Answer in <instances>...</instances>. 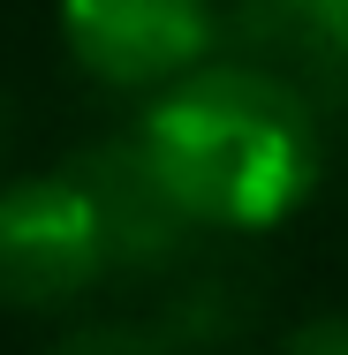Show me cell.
Here are the masks:
<instances>
[{"mask_svg":"<svg viewBox=\"0 0 348 355\" xmlns=\"http://www.w3.org/2000/svg\"><path fill=\"white\" fill-rule=\"evenodd\" d=\"M326 114L250 61H205L182 83L151 91V114L137 121L144 151L159 159L182 212L219 234L280 227L310 189L326 159Z\"/></svg>","mask_w":348,"mask_h":355,"instance_id":"obj_1","label":"cell"},{"mask_svg":"<svg viewBox=\"0 0 348 355\" xmlns=\"http://www.w3.org/2000/svg\"><path fill=\"white\" fill-rule=\"evenodd\" d=\"M114 272L106 227L91 212L76 166L0 189V295L15 310H61Z\"/></svg>","mask_w":348,"mask_h":355,"instance_id":"obj_2","label":"cell"},{"mask_svg":"<svg viewBox=\"0 0 348 355\" xmlns=\"http://www.w3.org/2000/svg\"><path fill=\"white\" fill-rule=\"evenodd\" d=\"M69 61L114 91H167L219 46L212 0H61Z\"/></svg>","mask_w":348,"mask_h":355,"instance_id":"obj_3","label":"cell"},{"mask_svg":"<svg viewBox=\"0 0 348 355\" xmlns=\"http://www.w3.org/2000/svg\"><path fill=\"white\" fill-rule=\"evenodd\" d=\"M69 166H76V182H83V197H91V212H99V227H106L114 272H137L144 280V272H174L182 265L197 219L182 212V197L167 189V174L144 151V137L91 144V151H76Z\"/></svg>","mask_w":348,"mask_h":355,"instance_id":"obj_4","label":"cell"},{"mask_svg":"<svg viewBox=\"0 0 348 355\" xmlns=\"http://www.w3.org/2000/svg\"><path fill=\"white\" fill-rule=\"evenodd\" d=\"M227 53L295 83L318 114H333L348 98V46L333 31V15H326V0H235Z\"/></svg>","mask_w":348,"mask_h":355,"instance_id":"obj_5","label":"cell"},{"mask_svg":"<svg viewBox=\"0 0 348 355\" xmlns=\"http://www.w3.org/2000/svg\"><path fill=\"white\" fill-rule=\"evenodd\" d=\"M250 318H258L250 280H242V272H227V265H212V272H190V280L167 295L159 333H167L182 355H197V348H227V340H242V333H250Z\"/></svg>","mask_w":348,"mask_h":355,"instance_id":"obj_6","label":"cell"},{"mask_svg":"<svg viewBox=\"0 0 348 355\" xmlns=\"http://www.w3.org/2000/svg\"><path fill=\"white\" fill-rule=\"evenodd\" d=\"M53 355H182L159 325H76Z\"/></svg>","mask_w":348,"mask_h":355,"instance_id":"obj_7","label":"cell"},{"mask_svg":"<svg viewBox=\"0 0 348 355\" xmlns=\"http://www.w3.org/2000/svg\"><path fill=\"white\" fill-rule=\"evenodd\" d=\"M280 355H348V318H341V310H318V318H303V325L280 340Z\"/></svg>","mask_w":348,"mask_h":355,"instance_id":"obj_8","label":"cell"},{"mask_svg":"<svg viewBox=\"0 0 348 355\" xmlns=\"http://www.w3.org/2000/svg\"><path fill=\"white\" fill-rule=\"evenodd\" d=\"M326 15H333V31H341V46H348V0H326Z\"/></svg>","mask_w":348,"mask_h":355,"instance_id":"obj_9","label":"cell"},{"mask_svg":"<svg viewBox=\"0 0 348 355\" xmlns=\"http://www.w3.org/2000/svg\"><path fill=\"white\" fill-rule=\"evenodd\" d=\"M0 137H8V106H0Z\"/></svg>","mask_w":348,"mask_h":355,"instance_id":"obj_10","label":"cell"}]
</instances>
